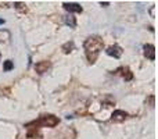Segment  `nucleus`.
Masks as SVG:
<instances>
[{"mask_svg": "<svg viewBox=\"0 0 158 139\" xmlns=\"http://www.w3.org/2000/svg\"><path fill=\"white\" fill-rule=\"evenodd\" d=\"M103 47H104V42L98 35L89 36V38L85 41L83 49H85L86 57L90 64H93L97 60V57H98V54H100V52L103 50Z\"/></svg>", "mask_w": 158, "mask_h": 139, "instance_id": "f257e3e1", "label": "nucleus"}, {"mask_svg": "<svg viewBox=\"0 0 158 139\" xmlns=\"http://www.w3.org/2000/svg\"><path fill=\"white\" fill-rule=\"evenodd\" d=\"M58 123H60V120L56 115L44 114V115H40L38 120H33L31 123L25 124V127L29 128V131H31V129H38L39 127H50V128H53V127L58 125Z\"/></svg>", "mask_w": 158, "mask_h": 139, "instance_id": "f03ea898", "label": "nucleus"}, {"mask_svg": "<svg viewBox=\"0 0 158 139\" xmlns=\"http://www.w3.org/2000/svg\"><path fill=\"white\" fill-rule=\"evenodd\" d=\"M63 7L64 10H67L69 14L72 13H82L83 11V8H82V6L79 4V3H63Z\"/></svg>", "mask_w": 158, "mask_h": 139, "instance_id": "7ed1b4c3", "label": "nucleus"}, {"mask_svg": "<svg viewBox=\"0 0 158 139\" xmlns=\"http://www.w3.org/2000/svg\"><path fill=\"white\" fill-rule=\"evenodd\" d=\"M106 53L108 56H111V57H114V59H119L121 56H122L123 50H122V47L118 46V45H112V46H110L108 49L106 50Z\"/></svg>", "mask_w": 158, "mask_h": 139, "instance_id": "20e7f679", "label": "nucleus"}, {"mask_svg": "<svg viewBox=\"0 0 158 139\" xmlns=\"http://www.w3.org/2000/svg\"><path fill=\"white\" fill-rule=\"evenodd\" d=\"M126 118H128V113L123 110H115L111 115V121H114V123H122Z\"/></svg>", "mask_w": 158, "mask_h": 139, "instance_id": "39448f33", "label": "nucleus"}, {"mask_svg": "<svg viewBox=\"0 0 158 139\" xmlns=\"http://www.w3.org/2000/svg\"><path fill=\"white\" fill-rule=\"evenodd\" d=\"M143 50H144V56L148 60H151V61L156 60V47H154V45H150V43L144 45Z\"/></svg>", "mask_w": 158, "mask_h": 139, "instance_id": "423d86ee", "label": "nucleus"}, {"mask_svg": "<svg viewBox=\"0 0 158 139\" xmlns=\"http://www.w3.org/2000/svg\"><path fill=\"white\" fill-rule=\"evenodd\" d=\"M50 61H39V63H36L35 64V70H36V72L38 74H44L47 70L50 68Z\"/></svg>", "mask_w": 158, "mask_h": 139, "instance_id": "0eeeda50", "label": "nucleus"}, {"mask_svg": "<svg viewBox=\"0 0 158 139\" xmlns=\"http://www.w3.org/2000/svg\"><path fill=\"white\" fill-rule=\"evenodd\" d=\"M119 71H122L121 75H122V78L125 79V81H132V79H133V74L131 72V70H129L128 67H121Z\"/></svg>", "mask_w": 158, "mask_h": 139, "instance_id": "6e6552de", "label": "nucleus"}, {"mask_svg": "<svg viewBox=\"0 0 158 139\" xmlns=\"http://www.w3.org/2000/svg\"><path fill=\"white\" fill-rule=\"evenodd\" d=\"M64 22H65V25H68L69 28H75L77 27V20H75V17L74 15H67V17H64Z\"/></svg>", "mask_w": 158, "mask_h": 139, "instance_id": "1a4fd4ad", "label": "nucleus"}, {"mask_svg": "<svg viewBox=\"0 0 158 139\" xmlns=\"http://www.w3.org/2000/svg\"><path fill=\"white\" fill-rule=\"evenodd\" d=\"M74 47H75L74 42H72V41H69V42H67V43H64L61 49H63V52L65 53V54H68V53H71L72 50H74Z\"/></svg>", "mask_w": 158, "mask_h": 139, "instance_id": "9d476101", "label": "nucleus"}, {"mask_svg": "<svg viewBox=\"0 0 158 139\" xmlns=\"http://www.w3.org/2000/svg\"><path fill=\"white\" fill-rule=\"evenodd\" d=\"M13 68H14V63H13V61H11V60L4 61V64H3V70H4V71H10Z\"/></svg>", "mask_w": 158, "mask_h": 139, "instance_id": "9b49d317", "label": "nucleus"}, {"mask_svg": "<svg viewBox=\"0 0 158 139\" xmlns=\"http://www.w3.org/2000/svg\"><path fill=\"white\" fill-rule=\"evenodd\" d=\"M14 7H15L17 10H22V11L27 10V7H25V3H22V2H15V3H14Z\"/></svg>", "mask_w": 158, "mask_h": 139, "instance_id": "f8f14e48", "label": "nucleus"}, {"mask_svg": "<svg viewBox=\"0 0 158 139\" xmlns=\"http://www.w3.org/2000/svg\"><path fill=\"white\" fill-rule=\"evenodd\" d=\"M101 6H104V7H107V6H108V2H104V3H100Z\"/></svg>", "mask_w": 158, "mask_h": 139, "instance_id": "ddd939ff", "label": "nucleus"}, {"mask_svg": "<svg viewBox=\"0 0 158 139\" xmlns=\"http://www.w3.org/2000/svg\"><path fill=\"white\" fill-rule=\"evenodd\" d=\"M3 24H4V20H3V18H0V25H3Z\"/></svg>", "mask_w": 158, "mask_h": 139, "instance_id": "4468645a", "label": "nucleus"}, {"mask_svg": "<svg viewBox=\"0 0 158 139\" xmlns=\"http://www.w3.org/2000/svg\"><path fill=\"white\" fill-rule=\"evenodd\" d=\"M0 56H2V54H0Z\"/></svg>", "mask_w": 158, "mask_h": 139, "instance_id": "2eb2a0df", "label": "nucleus"}]
</instances>
